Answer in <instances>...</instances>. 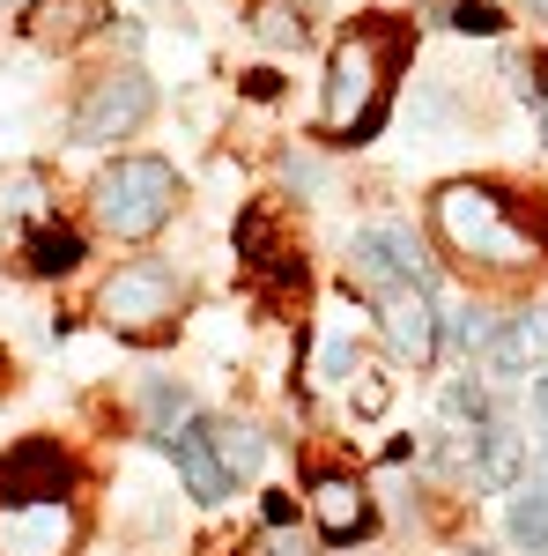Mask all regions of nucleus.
<instances>
[{"instance_id": "f8f14e48", "label": "nucleus", "mask_w": 548, "mask_h": 556, "mask_svg": "<svg viewBox=\"0 0 548 556\" xmlns=\"http://www.w3.org/2000/svg\"><path fill=\"white\" fill-rule=\"evenodd\" d=\"M519 460H526V438H519L511 424H482L474 430V468H482L489 490H511V482H519Z\"/></svg>"}, {"instance_id": "9b49d317", "label": "nucleus", "mask_w": 548, "mask_h": 556, "mask_svg": "<svg viewBox=\"0 0 548 556\" xmlns=\"http://www.w3.org/2000/svg\"><path fill=\"white\" fill-rule=\"evenodd\" d=\"M104 23V0H38L30 8V38L38 45H82Z\"/></svg>"}, {"instance_id": "f03ea898", "label": "nucleus", "mask_w": 548, "mask_h": 556, "mask_svg": "<svg viewBox=\"0 0 548 556\" xmlns=\"http://www.w3.org/2000/svg\"><path fill=\"white\" fill-rule=\"evenodd\" d=\"M430 223H437V238H445V253H453V260L497 267V275L526 267V260H541V223L526 230V223H519V208H511V193L474 186V178L445 186V193L430 201Z\"/></svg>"}, {"instance_id": "0eeeda50", "label": "nucleus", "mask_w": 548, "mask_h": 556, "mask_svg": "<svg viewBox=\"0 0 548 556\" xmlns=\"http://www.w3.org/2000/svg\"><path fill=\"white\" fill-rule=\"evenodd\" d=\"M348 282L356 290H400V282H422V253L400 238V230H371V238H356V253H348Z\"/></svg>"}, {"instance_id": "dca6fc26", "label": "nucleus", "mask_w": 548, "mask_h": 556, "mask_svg": "<svg viewBox=\"0 0 548 556\" xmlns=\"http://www.w3.org/2000/svg\"><path fill=\"white\" fill-rule=\"evenodd\" d=\"M511 542H519V549H534V556H548V490L511 497Z\"/></svg>"}, {"instance_id": "f257e3e1", "label": "nucleus", "mask_w": 548, "mask_h": 556, "mask_svg": "<svg viewBox=\"0 0 548 556\" xmlns=\"http://www.w3.org/2000/svg\"><path fill=\"white\" fill-rule=\"evenodd\" d=\"M82 505L60 445H23L0 460V556H75Z\"/></svg>"}, {"instance_id": "6e6552de", "label": "nucleus", "mask_w": 548, "mask_h": 556, "mask_svg": "<svg viewBox=\"0 0 548 556\" xmlns=\"http://www.w3.org/2000/svg\"><path fill=\"white\" fill-rule=\"evenodd\" d=\"M385 334H393V349H400L408 364H430V356H437V312L422 298V282L385 290Z\"/></svg>"}, {"instance_id": "20e7f679", "label": "nucleus", "mask_w": 548, "mask_h": 556, "mask_svg": "<svg viewBox=\"0 0 548 556\" xmlns=\"http://www.w3.org/2000/svg\"><path fill=\"white\" fill-rule=\"evenodd\" d=\"M89 208H97V223L112 238H127V245L133 238H156L170 223V208H178V172L156 164V156H119L112 172H97Z\"/></svg>"}, {"instance_id": "4468645a", "label": "nucleus", "mask_w": 548, "mask_h": 556, "mask_svg": "<svg viewBox=\"0 0 548 556\" xmlns=\"http://www.w3.org/2000/svg\"><path fill=\"white\" fill-rule=\"evenodd\" d=\"M215 460H222V475L238 482V475H253L259 460H267V438H259L253 424H215Z\"/></svg>"}, {"instance_id": "423d86ee", "label": "nucleus", "mask_w": 548, "mask_h": 556, "mask_svg": "<svg viewBox=\"0 0 548 556\" xmlns=\"http://www.w3.org/2000/svg\"><path fill=\"white\" fill-rule=\"evenodd\" d=\"M156 112V89H149V75L141 67H112V75H97V83L82 89V104H75V141H127L141 119Z\"/></svg>"}, {"instance_id": "2eb2a0df", "label": "nucleus", "mask_w": 548, "mask_h": 556, "mask_svg": "<svg viewBox=\"0 0 548 556\" xmlns=\"http://www.w3.org/2000/svg\"><path fill=\"white\" fill-rule=\"evenodd\" d=\"M67 267H82V238L60 230V223H44L38 238H30V275H67Z\"/></svg>"}, {"instance_id": "6ab92c4d", "label": "nucleus", "mask_w": 548, "mask_h": 556, "mask_svg": "<svg viewBox=\"0 0 548 556\" xmlns=\"http://www.w3.org/2000/svg\"><path fill=\"white\" fill-rule=\"evenodd\" d=\"M489 334H497V319L467 304V312H460V342H467V349H489Z\"/></svg>"}, {"instance_id": "a211bd4d", "label": "nucleus", "mask_w": 548, "mask_h": 556, "mask_svg": "<svg viewBox=\"0 0 548 556\" xmlns=\"http://www.w3.org/2000/svg\"><path fill=\"white\" fill-rule=\"evenodd\" d=\"M0 215H44V172H15L0 186Z\"/></svg>"}, {"instance_id": "9d476101", "label": "nucleus", "mask_w": 548, "mask_h": 556, "mask_svg": "<svg viewBox=\"0 0 548 556\" xmlns=\"http://www.w3.org/2000/svg\"><path fill=\"white\" fill-rule=\"evenodd\" d=\"M170 460H178V475H186V490L201 497V505H215L222 490H230V475H222V460H215V424H193L170 430Z\"/></svg>"}, {"instance_id": "39448f33", "label": "nucleus", "mask_w": 548, "mask_h": 556, "mask_svg": "<svg viewBox=\"0 0 548 556\" xmlns=\"http://www.w3.org/2000/svg\"><path fill=\"white\" fill-rule=\"evenodd\" d=\"M178 304H186L178 275L156 267V260H133V267H119V275L97 290V319H104L112 334H127V342H156V334L178 327Z\"/></svg>"}, {"instance_id": "412c9836", "label": "nucleus", "mask_w": 548, "mask_h": 556, "mask_svg": "<svg viewBox=\"0 0 548 556\" xmlns=\"http://www.w3.org/2000/svg\"><path fill=\"white\" fill-rule=\"evenodd\" d=\"M445 408H453V416H482V393H474V386H453V401H445Z\"/></svg>"}, {"instance_id": "aec40b11", "label": "nucleus", "mask_w": 548, "mask_h": 556, "mask_svg": "<svg viewBox=\"0 0 548 556\" xmlns=\"http://www.w3.org/2000/svg\"><path fill=\"white\" fill-rule=\"evenodd\" d=\"M453 23H460V30H482V38H489V30H505V15H497V8H460Z\"/></svg>"}, {"instance_id": "1a4fd4ad", "label": "nucleus", "mask_w": 548, "mask_h": 556, "mask_svg": "<svg viewBox=\"0 0 548 556\" xmlns=\"http://www.w3.org/2000/svg\"><path fill=\"white\" fill-rule=\"evenodd\" d=\"M311 519H319L327 542H356V534L371 527V497H364V482H348V475H319V482H311Z\"/></svg>"}, {"instance_id": "f3484780", "label": "nucleus", "mask_w": 548, "mask_h": 556, "mask_svg": "<svg viewBox=\"0 0 548 556\" xmlns=\"http://www.w3.org/2000/svg\"><path fill=\"white\" fill-rule=\"evenodd\" d=\"M253 30L267 45H304V8H296V0H259V8H253Z\"/></svg>"}, {"instance_id": "4be33fe9", "label": "nucleus", "mask_w": 548, "mask_h": 556, "mask_svg": "<svg viewBox=\"0 0 548 556\" xmlns=\"http://www.w3.org/2000/svg\"><path fill=\"white\" fill-rule=\"evenodd\" d=\"M534 23H548V0H534Z\"/></svg>"}, {"instance_id": "7ed1b4c3", "label": "nucleus", "mask_w": 548, "mask_h": 556, "mask_svg": "<svg viewBox=\"0 0 548 556\" xmlns=\"http://www.w3.org/2000/svg\"><path fill=\"white\" fill-rule=\"evenodd\" d=\"M400 75V30L393 23H364L334 45L327 60V97H319V134L334 141H356V134L379 127L385 112V89Z\"/></svg>"}, {"instance_id": "ddd939ff", "label": "nucleus", "mask_w": 548, "mask_h": 556, "mask_svg": "<svg viewBox=\"0 0 548 556\" xmlns=\"http://www.w3.org/2000/svg\"><path fill=\"white\" fill-rule=\"evenodd\" d=\"M534 349H541V327H534V319H511V327H497V334H489L482 364H489L497 379H519V371L534 364Z\"/></svg>"}]
</instances>
